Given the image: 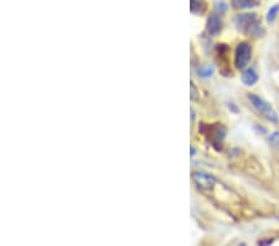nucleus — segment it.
Instances as JSON below:
<instances>
[{
  "label": "nucleus",
  "mask_w": 279,
  "mask_h": 246,
  "mask_svg": "<svg viewBox=\"0 0 279 246\" xmlns=\"http://www.w3.org/2000/svg\"><path fill=\"white\" fill-rule=\"evenodd\" d=\"M257 15L256 14H241L237 15L235 19V23L237 25L238 30L251 31V29L256 25Z\"/></svg>",
  "instance_id": "nucleus-4"
},
{
  "label": "nucleus",
  "mask_w": 279,
  "mask_h": 246,
  "mask_svg": "<svg viewBox=\"0 0 279 246\" xmlns=\"http://www.w3.org/2000/svg\"><path fill=\"white\" fill-rule=\"evenodd\" d=\"M213 74H214V68L210 65L203 66V68H201L200 70H198V75H200L201 77H205V79L206 77L213 76Z\"/></svg>",
  "instance_id": "nucleus-10"
},
{
  "label": "nucleus",
  "mask_w": 279,
  "mask_h": 246,
  "mask_svg": "<svg viewBox=\"0 0 279 246\" xmlns=\"http://www.w3.org/2000/svg\"><path fill=\"white\" fill-rule=\"evenodd\" d=\"M207 10L205 0H190V12L194 15H203Z\"/></svg>",
  "instance_id": "nucleus-7"
},
{
  "label": "nucleus",
  "mask_w": 279,
  "mask_h": 246,
  "mask_svg": "<svg viewBox=\"0 0 279 246\" xmlns=\"http://www.w3.org/2000/svg\"><path fill=\"white\" fill-rule=\"evenodd\" d=\"M278 13H279V4L273 5V7L268 10V14H267L268 23H273V21L275 20V18H277Z\"/></svg>",
  "instance_id": "nucleus-9"
},
{
  "label": "nucleus",
  "mask_w": 279,
  "mask_h": 246,
  "mask_svg": "<svg viewBox=\"0 0 279 246\" xmlns=\"http://www.w3.org/2000/svg\"><path fill=\"white\" fill-rule=\"evenodd\" d=\"M192 180L201 192H211L217 183L216 178L213 174L205 172H195L192 175Z\"/></svg>",
  "instance_id": "nucleus-3"
},
{
  "label": "nucleus",
  "mask_w": 279,
  "mask_h": 246,
  "mask_svg": "<svg viewBox=\"0 0 279 246\" xmlns=\"http://www.w3.org/2000/svg\"><path fill=\"white\" fill-rule=\"evenodd\" d=\"M206 30L210 36H216L221 33L222 30V18L221 15L214 13L207 19V25H206Z\"/></svg>",
  "instance_id": "nucleus-5"
},
{
  "label": "nucleus",
  "mask_w": 279,
  "mask_h": 246,
  "mask_svg": "<svg viewBox=\"0 0 279 246\" xmlns=\"http://www.w3.org/2000/svg\"><path fill=\"white\" fill-rule=\"evenodd\" d=\"M252 57V46L249 42H240L235 51V66L238 70H245Z\"/></svg>",
  "instance_id": "nucleus-2"
},
{
  "label": "nucleus",
  "mask_w": 279,
  "mask_h": 246,
  "mask_svg": "<svg viewBox=\"0 0 279 246\" xmlns=\"http://www.w3.org/2000/svg\"><path fill=\"white\" fill-rule=\"evenodd\" d=\"M231 5L237 10L253 9L258 5L256 0H231Z\"/></svg>",
  "instance_id": "nucleus-8"
},
{
  "label": "nucleus",
  "mask_w": 279,
  "mask_h": 246,
  "mask_svg": "<svg viewBox=\"0 0 279 246\" xmlns=\"http://www.w3.org/2000/svg\"><path fill=\"white\" fill-rule=\"evenodd\" d=\"M241 81L243 82V85L246 86H253L254 84H257L258 81V74L253 70V69H247L242 72L241 75Z\"/></svg>",
  "instance_id": "nucleus-6"
},
{
  "label": "nucleus",
  "mask_w": 279,
  "mask_h": 246,
  "mask_svg": "<svg viewBox=\"0 0 279 246\" xmlns=\"http://www.w3.org/2000/svg\"><path fill=\"white\" fill-rule=\"evenodd\" d=\"M248 98H249V101H251L252 105H253L254 108H256L265 119H268V121H270L273 123L279 122L278 113L275 112V109L267 102V101H264L263 98L259 97V96L253 95V93H252V95H248Z\"/></svg>",
  "instance_id": "nucleus-1"
},
{
  "label": "nucleus",
  "mask_w": 279,
  "mask_h": 246,
  "mask_svg": "<svg viewBox=\"0 0 279 246\" xmlns=\"http://www.w3.org/2000/svg\"><path fill=\"white\" fill-rule=\"evenodd\" d=\"M269 142L275 147V148L279 149V132H274L269 136Z\"/></svg>",
  "instance_id": "nucleus-11"
}]
</instances>
